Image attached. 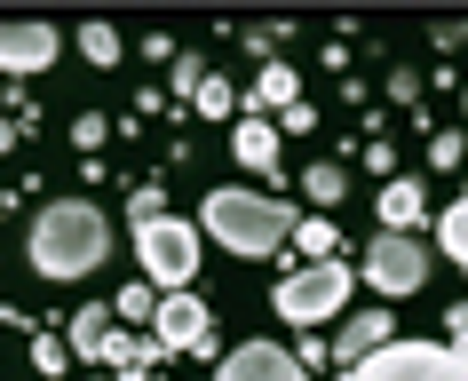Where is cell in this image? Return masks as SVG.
Segmentation results:
<instances>
[{"mask_svg":"<svg viewBox=\"0 0 468 381\" xmlns=\"http://www.w3.org/2000/svg\"><path fill=\"white\" fill-rule=\"evenodd\" d=\"M254 96H262V103H286V111H294V72H286V64H271V72L254 79Z\"/></svg>","mask_w":468,"mask_h":381,"instance_id":"e0dca14e","label":"cell"},{"mask_svg":"<svg viewBox=\"0 0 468 381\" xmlns=\"http://www.w3.org/2000/svg\"><path fill=\"white\" fill-rule=\"evenodd\" d=\"M294 247L310 254V262H334V247H342V238H334V223H325V215H302V223H294Z\"/></svg>","mask_w":468,"mask_h":381,"instance_id":"5bb4252c","label":"cell"},{"mask_svg":"<svg viewBox=\"0 0 468 381\" xmlns=\"http://www.w3.org/2000/svg\"><path fill=\"white\" fill-rule=\"evenodd\" d=\"M444 326H452V350H468V302L452 310V318H444Z\"/></svg>","mask_w":468,"mask_h":381,"instance_id":"44dd1931","label":"cell"},{"mask_svg":"<svg viewBox=\"0 0 468 381\" xmlns=\"http://www.w3.org/2000/svg\"><path fill=\"white\" fill-rule=\"evenodd\" d=\"M103 254H112V223H103L88 199H56L32 215V270L40 279H88Z\"/></svg>","mask_w":468,"mask_h":381,"instance_id":"6da1fadb","label":"cell"},{"mask_svg":"<svg viewBox=\"0 0 468 381\" xmlns=\"http://www.w3.org/2000/svg\"><path fill=\"white\" fill-rule=\"evenodd\" d=\"M80 48L96 56V64H112V56H120V32H112V25H88V32H80Z\"/></svg>","mask_w":468,"mask_h":381,"instance_id":"d6986e66","label":"cell"},{"mask_svg":"<svg viewBox=\"0 0 468 381\" xmlns=\"http://www.w3.org/2000/svg\"><path fill=\"white\" fill-rule=\"evenodd\" d=\"M230 152L247 159V167H278V127L271 120H239L230 127Z\"/></svg>","mask_w":468,"mask_h":381,"instance_id":"7c38bea8","label":"cell"},{"mask_svg":"<svg viewBox=\"0 0 468 381\" xmlns=\"http://www.w3.org/2000/svg\"><path fill=\"white\" fill-rule=\"evenodd\" d=\"M215 381H310V365L294 350H278V342H239L215 365Z\"/></svg>","mask_w":468,"mask_h":381,"instance_id":"ba28073f","label":"cell"},{"mask_svg":"<svg viewBox=\"0 0 468 381\" xmlns=\"http://www.w3.org/2000/svg\"><path fill=\"white\" fill-rule=\"evenodd\" d=\"M103 333H112V310H80V318H72V350H80V357H96V350H103Z\"/></svg>","mask_w":468,"mask_h":381,"instance_id":"9a60e30c","label":"cell"},{"mask_svg":"<svg viewBox=\"0 0 468 381\" xmlns=\"http://www.w3.org/2000/svg\"><path fill=\"white\" fill-rule=\"evenodd\" d=\"M342 381H468V350H452V342H389L366 365H349Z\"/></svg>","mask_w":468,"mask_h":381,"instance_id":"3957f363","label":"cell"},{"mask_svg":"<svg viewBox=\"0 0 468 381\" xmlns=\"http://www.w3.org/2000/svg\"><path fill=\"white\" fill-rule=\"evenodd\" d=\"M437 247H444V262H461V270H468V191L437 215Z\"/></svg>","mask_w":468,"mask_h":381,"instance_id":"4fadbf2b","label":"cell"},{"mask_svg":"<svg viewBox=\"0 0 468 381\" xmlns=\"http://www.w3.org/2000/svg\"><path fill=\"white\" fill-rule=\"evenodd\" d=\"M191 96H198V111H215V120H222V111H230V88H222V79H198Z\"/></svg>","mask_w":468,"mask_h":381,"instance_id":"ffe728a7","label":"cell"},{"mask_svg":"<svg viewBox=\"0 0 468 381\" xmlns=\"http://www.w3.org/2000/svg\"><path fill=\"white\" fill-rule=\"evenodd\" d=\"M342 167H334V159H318V167H310V175H302V191H310V199H342Z\"/></svg>","mask_w":468,"mask_h":381,"instance_id":"2e32d148","label":"cell"},{"mask_svg":"<svg viewBox=\"0 0 468 381\" xmlns=\"http://www.w3.org/2000/svg\"><path fill=\"white\" fill-rule=\"evenodd\" d=\"M366 286L373 294H420L429 286V247H420L413 230H381L366 247Z\"/></svg>","mask_w":468,"mask_h":381,"instance_id":"8992f818","label":"cell"},{"mask_svg":"<svg viewBox=\"0 0 468 381\" xmlns=\"http://www.w3.org/2000/svg\"><path fill=\"white\" fill-rule=\"evenodd\" d=\"M420 199H429V191H420L413 175L381 183V199H373V206H381V230H413V223H420Z\"/></svg>","mask_w":468,"mask_h":381,"instance_id":"8fae6325","label":"cell"},{"mask_svg":"<svg viewBox=\"0 0 468 381\" xmlns=\"http://www.w3.org/2000/svg\"><path fill=\"white\" fill-rule=\"evenodd\" d=\"M294 206L271 199V191H247V183H230V191H215V199L198 206V230H215V247L230 254H278L286 238H294Z\"/></svg>","mask_w":468,"mask_h":381,"instance_id":"7a4b0ae2","label":"cell"},{"mask_svg":"<svg viewBox=\"0 0 468 381\" xmlns=\"http://www.w3.org/2000/svg\"><path fill=\"white\" fill-rule=\"evenodd\" d=\"M349 302V262H302L294 279H278V318L286 326H325Z\"/></svg>","mask_w":468,"mask_h":381,"instance_id":"5b68a950","label":"cell"},{"mask_svg":"<svg viewBox=\"0 0 468 381\" xmlns=\"http://www.w3.org/2000/svg\"><path fill=\"white\" fill-rule=\"evenodd\" d=\"M389 326H397L389 310H357V318H342V365H366L373 350H389V342H397Z\"/></svg>","mask_w":468,"mask_h":381,"instance_id":"30bf717a","label":"cell"},{"mask_svg":"<svg viewBox=\"0 0 468 381\" xmlns=\"http://www.w3.org/2000/svg\"><path fill=\"white\" fill-rule=\"evenodd\" d=\"M56 48H64V32L56 25H40V16H0V72H48L56 64Z\"/></svg>","mask_w":468,"mask_h":381,"instance_id":"52a82bcc","label":"cell"},{"mask_svg":"<svg viewBox=\"0 0 468 381\" xmlns=\"http://www.w3.org/2000/svg\"><path fill=\"white\" fill-rule=\"evenodd\" d=\"M207 302L198 294H159V318H151V333L167 342V350H207Z\"/></svg>","mask_w":468,"mask_h":381,"instance_id":"9c48e42d","label":"cell"},{"mask_svg":"<svg viewBox=\"0 0 468 381\" xmlns=\"http://www.w3.org/2000/svg\"><path fill=\"white\" fill-rule=\"evenodd\" d=\"M112 318H159V302H151V279H135L120 294V302H112Z\"/></svg>","mask_w":468,"mask_h":381,"instance_id":"ac0fdd59","label":"cell"},{"mask_svg":"<svg viewBox=\"0 0 468 381\" xmlns=\"http://www.w3.org/2000/svg\"><path fill=\"white\" fill-rule=\"evenodd\" d=\"M96 381H120V374H96Z\"/></svg>","mask_w":468,"mask_h":381,"instance_id":"7402d4cb","label":"cell"},{"mask_svg":"<svg viewBox=\"0 0 468 381\" xmlns=\"http://www.w3.org/2000/svg\"><path fill=\"white\" fill-rule=\"evenodd\" d=\"M135 254H144V270L159 294H183L198 270V223H175V215H144L135 223Z\"/></svg>","mask_w":468,"mask_h":381,"instance_id":"277c9868","label":"cell"}]
</instances>
